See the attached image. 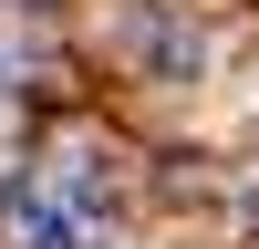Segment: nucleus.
Masks as SVG:
<instances>
[{"label":"nucleus","instance_id":"nucleus-1","mask_svg":"<svg viewBox=\"0 0 259 249\" xmlns=\"http://www.w3.org/2000/svg\"><path fill=\"white\" fill-rule=\"evenodd\" d=\"M0 239L11 249H83V208L62 187H11L0 197Z\"/></svg>","mask_w":259,"mask_h":249}]
</instances>
